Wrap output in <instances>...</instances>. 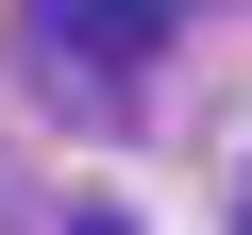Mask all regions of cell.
Returning <instances> with one entry per match:
<instances>
[{"label": "cell", "mask_w": 252, "mask_h": 235, "mask_svg": "<svg viewBox=\"0 0 252 235\" xmlns=\"http://www.w3.org/2000/svg\"><path fill=\"white\" fill-rule=\"evenodd\" d=\"M168 34H185V0H34V17H17L34 84H51V101H84V118L135 101V67H152Z\"/></svg>", "instance_id": "obj_1"}]
</instances>
